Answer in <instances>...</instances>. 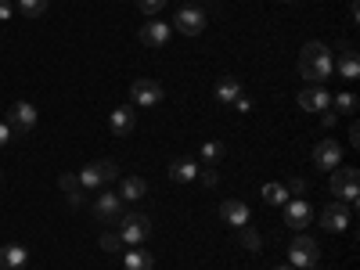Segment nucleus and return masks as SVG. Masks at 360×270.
I'll list each match as a JSON object with an SVG mask.
<instances>
[{"label":"nucleus","mask_w":360,"mask_h":270,"mask_svg":"<svg viewBox=\"0 0 360 270\" xmlns=\"http://www.w3.org/2000/svg\"><path fill=\"white\" fill-rule=\"evenodd\" d=\"M299 108H307V112H328V108H332V94H328V86L307 83L303 90H299Z\"/></svg>","instance_id":"obj_11"},{"label":"nucleus","mask_w":360,"mask_h":270,"mask_svg":"<svg viewBox=\"0 0 360 270\" xmlns=\"http://www.w3.org/2000/svg\"><path fill=\"white\" fill-rule=\"evenodd\" d=\"M94 217H98L101 224H115L119 217H123V198L112 195V191H101V195L94 198Z\"/></svg>","instance_id":"obj_12"},{"label":"nucleus","mask_w":360,"mask_h":270,"mask_svg":"<svg viewBox=\"0 0 360 270\" xmlns=\"http://www.w3.org/2000/svg\"><path fill=\"white\" fill-rule=\"evenodd\" d=\"M148 234H152V217H144V213L119 217V238H123V245H141Z\"/></svg>","instance_id":"obj_5"},{"label":"nucleus","mask_w":360,"mask_h":270,"mask_svg":"<svg viewBox=\"0 0 360 270\" xmlns=\"http://www.w3.org/2000/svg\"><path fill=\"white\" fill-rule=\"evenodd\" d=\"M220 220L231 224V227H249L252 213H249V205H245L242 198H224V205H220Z\"/></svg>","instance_id":"obj_16"},{"label":"nucleus","mask_w":360,"mask_h":270,"mask_svg":"<svg viewBox=\"0 0 360 270\" xmlns=\"http://www.w3.org/2000/svg\"><path fill=\"white\" fill-rule=\"evenodd\" d=\"M213 98L227 108V105H234V98H242V79L238 76H224L220 83H217V90H213Z\"/></svg>","instance_id":"obj_19"},{"label":"nucleus","mask_w":360,"mask_h":270,"mask_svg":"<svg viewBox=\"0 0 360 270\" xmlns=\"http://www.w3.org/2000/svg\"><path fill=\"white\" fill-rule=\"evenodd\" d=\"M8 127H11L15 134H29V130L37 127V108L29 105V101L11 105V112H8Z\"/></svg>","instance_id":"obj_14"},{"label":"nucleus","mask_w":360,"mask_h":270,"mask_svg":"<svg viewBox=\"0 0 360 270\" xmlns=\"http://www.w3.org/2000/svg\"><path fill=\"white\" fill-rule=\"evenodd\" d=\"M58 184H62V191H69V195H79V176H72V173H62Z\"/></svg>","instance_id":"obj_30"},{"label":"nucleus","mask_w":360,"mask_h":270,"mask_svg":"<svg viewBox=\"0 0 360 270\" xmlns=\"http://www.w3.org/2000/svg\"><path fill=\"white\" fill-rule=\"evenodd\" d=\"M310 220H314V209H310L307 198H288V202H285V224H288L292 231H303Z\"/></svg>","instance_id":"obj_13"},{"label":"nucleus","mask_w":360,"mask_h":270,"mask_svg":"<svg viewBox=\"0 0 360 270\" xmlns=\"http://www.w3.org/2000/svg\"><path fill=\"white\" fill-rule=\"evenodd\" d=\"M288 198H292V195H288L285 184H266V188H263V202H266V205H285Z\"/></svg>","instance_id":"obj_24"},{"label":"nucleus","mask_w":360,"mask_h":270,"mask_svg":"<svg viewBox=\"0 0 360 270\" xmlns=\"http://www.w3.org/2000/svg\"><path fill=\"white\" fill-rule=\"evenodd\" d=\"M198 162L195 159H173L169 162V180H176V184H191V180L198 176Z\"/></svg>","instance_id":"obj_20"},{"label":"nucleus","mask_w":360,"mask_h":270,"mask_svg":"<svg viewBox=\"0 0 360 270\" xmlns=\"http://www.w3.org/2000/svg\"><path fill=\"white\" fill-rule=\"evenodd\" d=\"M144 195H148V180H144V176H127V180H123V191H119V198L137 202V198H144Z\"/></svg>","instance_id":"obj_22"},{"label":"nucleus","mask_w":360,"mask_h":270,"mask_svg":"<svg viewBox=\"0 0 360 270\" xmlns=\"http://www.w3.org/2000/svg\"><path fill=\"white\" fill-rule=\"evenodd\" d=\"M101 249H105V252H123V238L112 234V231H105V234H101Z\"/></svg>","instance_id":"obj_28"},{"label":"nucleus","mask_w":360,"mask_h":270,"mask_svg":"<svg viewBox=\"0 0 360 270\" xmlns=\"http://www.w3.org/2000/svg\"><path fill=\"white\" fill-rule=\"evenodd\" d=\"M310 270H317V266H310Z\"/></svg>","instance_id":"obj_39"},{"label":"nucleus","mask_w":360,"mask_h":270,"mask_svg":"<svg viewBox=\"0 0 360 270\" xmlns=\"http://www.w3.org/2000/svg\"><path fill=\"white\" fill-rule=\"evenodd\" d=\"M108 127H112V134H115V137H130V134H134V127H137V112H134V105L112 108Z\"/></svg>","instance_id":"obj_17"},{"label":"nucleus","mask_w":360,"mask_h":270,"mask_svg":"<svg viewBox=\"0 0 360 270\" xmlns=\"http://www.w3.org/2000/svg\"><path fill=\"white\" fill-rule=\"evenodd\" d=\"M173 29H176V33H184V37H198L202 29H205V11H202L198 4L180 8L176 18H173Z\"/></svg>","instance_id":"obj_8"},{"label":"nucleus","mask_w":360,"mask_h":270,"mask_svg":"<svg viewBox=\"0 0 360 270\" xmlns=\"http://www.w3.org/2000/svg\"><path fill=\"white\" fill-rule=\"evenodd\" d=\"M332 51H328L321 40H310L303 51H299V76L314 86H324V79H332L335 65H332Z\"/></svg>","instance_id":"obj_1"},{"label":"nucleus","mask_w":360,"mask_h":270,"mask_svg":"<svg viewBox=\"0 0 360 270\" xmlns=\"http://www.w3.org/2000/svg\"><path fill=\"white\" fill-rule=\"evenodd\" d=\"M115 176H119V166H115L112 159L86 162V166L79 169V188H83V191H101L108 180H115Z\"/></svg>","instance_id":"obj_2"},{"label":"nucleus","mask_w":360,"mask_h":270,"mask_svg":"<svg viewBox=\"0 0 360 270\" xmlns=\"http://www.w3.org/2000/svg\"><path fill=\"white\" fill-rule=\"evenodd\" d=\"M47 4H51V0H15V8H18L25 18H40V15L47 11Z\"/></svg>","instance_id":"obj_25"},{"label":"nucleus","mask_w":360,"mask_h":270,"mask_svg":"<svg viewBox=\"0 0 360 270\" xmlns=\"http://www.w3.org/2000/svg\"><path fill=\"white\" fill-rule=\"evenodd\" d=\"M317 263H321V245L314 242V238H310V234L292 238V245H288V266L310 270V266H317Z\"/></svg>","instance_id":"obj_4"},{"label":"nucleus","mask_w":360,"mask_h":270,"mask_svg":"<svg viewBox=\"0 0 360 270\" xmlns=\"http://www.w3.org/2000/svg\"><path fill=\"white\" fill-rule=\"evenodd\" d=\"M349 141H353V148H356V144H360V127H356V123H353V127H349Z\"/></svg>","instance_id":"obj_35"},{"label":"nucleus","mask_w":360,"mask_h":270,"mask_svg":"<svg viewBox=\"0 0 360 270\" xmlns=\"http://www.w3.org/2000/svg\"><path fill=\"white\" fill-rule=\"evenodd\" d=\"M0 180H4V173H0Z\"/></svg>","instance_id":"obj_38"},{"label":"nucleus","mask_w":360,"mask_h":270,"mask_svg":"<svg viewBox=\"0 0 360 270\" xmlns=\"http://www.w3.org/2000/svg\"><path fill=\"white\" fill-rule=\"evenodd\" d=\"M238 238H242V245H245L249 252H259V245H263V238H259L252 227H238Z\"/></svg>","instance_id":"obj_27"},{"label":"nucleus","mask_w":360,"mask_h":270,"mask_svg":"<svg viewBox=\"0 0 360 270\" xmlns=\"http://www.w3.org/2000/svg\"><path fill=\"white\" fill-rule=\"evenodd\" d=\"M169 37H173V25H169V22H144V25L137 29V40H141L144 47H166Z\"/></svg>","instance_id":"obj_10"},{"label":"nucleus","mask_w":360,"mask_h":270,"mask_svg":"<svg viewBox=\"0 0 360 270\" xmlns=\"http://www.w3.org/2000/svg\"><path fill=\"white\" fill-rule=\"evenodd\" d=\"M8 141H11V127H8V123H0V148H4Z\"/></svg>","instance_id":"obj_34"},{"label":"nucleus","mask_w":360,"mask_h":270,"mask_svg":"<svg viewBox=\"0 0 360 270\" xmlns=\"http://www.w3.org/2000/svg\"><path fill=\"white\" fill-rule=\"evenodd\" d=\"M332 65L339 69V79H360V54L353 44H339V58H332Z\"/></svg>","instance_id":"obj_9"},{"label":"nucleus","mask_w":360,"mask_h":270,"mask_svg":"<svg viewBox=\"0 0 360 270\" xmlns=\"http://www.w3.org/2000/svg\"><path fill=\"white\" fill-rule=\"evenodd\" d=\"M134 4H137L141 15H159L166 8V0H134Z\"/></svg>","instance_id":"obj_29"},{"label":"nucleus","mask_w":360,"mask_h":270,"mask_svg":"<svg viewBox=\"0 0 360 270\" xmlns=\"http://www.w3.org/2000/svg\"><path fill=\"white\" fill-rule=\"evenodd\" d=\"M11 11H15V8L8 4V0H0V22H8V18H11Z\"/></svg>","instance_id":"obj_33"},{"label":"nucleus","mask_w":360,"mask_h":270,"mask_svg":"<svg viewBox=\"0 0 360 270\" xmlns=\"http://www.w3.org/2000/svg\"><path fill=\"white\" fill-rule=\"evenodd\" d=\"M123 259H127V270H155V256L141 245H130V252H123Z\"/></svg>","instance_id":"obj_21"},{"label":"nucleus","mask_w":360,"mask_h":270,"mask_svg":"<svg viewBox=\"0 0 360 270\" xmlns=\"http://www.w3.org/2000/svg\"><path fill=\"white\" fill-rule=\"evenodd\" d=\"M234 112H252V101L242 94V98H234Z\"/></svg>","instance_id":"obj_32"},{"label":"nucleus","mask_w":360,"mask_h":270,"mask_svg":"<svg viewBox=\"0 0 360 270\" xmlns=\"http://www.w3.org/2000/svg\"><path fill=\"white\" fill-rule=\"evenodd\" d=\"M310 159H314V166H317V169L332 173V169H339V166H342V144H339V141H332V137H324V141H317V144H314Z\"/></svg>","instance_id":"obj_7"},{"label":"nucleus","mask_w":360,"mask_h":270,"mask_svg":"<svg viewBox=\"0 0 360 270\" xmlns=\"http://www.w3.org/2000/svg\"><path fill=\"white\" fill-rule=\"evenodd\" d=\"M198 176H202V184H205V188H217V180H220L217 169H198Z\"/></svg>","instance_id":"obj_31"},{"label":"nucleus","mask_w":360,"mask_h":270,"mask_svg":"<svg viewBox=\"0 0 360 270\" xmlns=\"http://www.w3.org/2000/svg\"><path fill=\"white\" fill-rule=\"evenodd\" d=\"M29 249L25 245H0V270H25Z\"/></svg>","instance_id":"obj_18"},{"label":"nucleus","mask_w":360,"mask_h":270,"mask_svg":"<svg viewBox=\"0 0 360 270\" xmlns=\"http://www.w3.org/2000/svg\"><path fill=\"white\" fill-rule=\"evenodd\" d=\"M274 270H292V266H274Z\"/></svg>","instance_id":"obj_36"},{"label":"nucleus","mask_w":360,"mask_h":270,"mask_svg":"<svg viewBox=\"0 0 360 270\" xmlns=\"http://www.w3.org/2000/svg\"><path fill=\"white\" fill-rule=\"evenodd\" d=\"M162 98H166V90L155 79H134L130 83V101L137 108H155V105H162Z\"/></svg>","instance_id":"obj_6"},{"label":"nucleus","mask_w":360,"mask_h":270,"mask_svg":"<svg viewBox=\"0 0 360 270\" xmlns=\"http://www.w3.org/2000/svg\"><path fill=\"white\" fill-rule=\"evenodd\" d=\"M224 152H227L224 141H205V144H202V162H205V166H217V162L224 159Z\"/></svg>","instance_id":"obj_23"},{"label":"nucleus","mask_w":360,"mask_h":270,"mask_svg":"<svg viewBox=\"0 0 360 270\" xmlns=\"http://www.w3.org/2000/svg\"><path fill=\"white\" fill-rule=\"evenodd\" d=\"M281 4H295V0H281Z\"/></svg>","instance_id":"obj_37"},{"label":"nucleus","mask_w":360,"mask_h":270,"mask_svg":"<svg viewBox=\"0 0 360 270\" xmlns=\"http://www.w3.org/2000/svg\"><path fill=\"white\" fill-rule=\"evenodd\" d=\"M332 195H339V202H346V205H356V195H360V169L356 166L332 169Z\"/></svg>","instance_id":"obj_3"},{"label":"nucleus","mask_w":360,"mask_h":270,"mask_svg":"<svg viewBox=\"0 0 360 270\" xmlns=\"http://www.w3.org/2000/svg\"><path fill=\"white\" fill-rule=\"evenodd\" d=\"M349 224H353V213H349L342 202H332V205L321 209V227L324 231H346Z\"/></svg>","instance_id":"obj_15"},{"label":"nucleus","mask_w":360,"mask_h":270,"mask_svg":"<svg viewBox=\"0 0 360 270\" xmlns=\"http://www.w3.org/2000/svg\"><path fill=\"white\" fill-rule=\"evenodd\" d=\"M356 105H360V101H356L353 94H332V108H339L342 115H353Z\"/></svg>","instance_id":"obj_26"}]
</instances>
